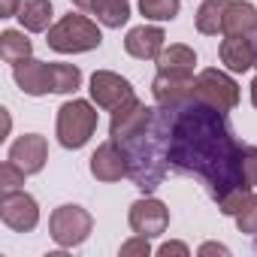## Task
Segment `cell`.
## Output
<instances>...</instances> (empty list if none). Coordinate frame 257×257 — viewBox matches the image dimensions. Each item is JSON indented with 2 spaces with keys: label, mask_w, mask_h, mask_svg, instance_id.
<instances>
[{
  "label": "cell",
  "mask_w": 257,
  "mask_h": 257,
  "mask_svg": "<svg viewBox=\"0 0 257 257\" xmlns=\"http://www.w3.org/2000/svg\"><path fill=\"white\" fill-rule=\"evenodd\" d=\"M158 115L167 164L185 176H197L218 209L236 218L251 197V185L245 179V146L233 140L227 112L191 97L179 106H158Z\"/></svg>",
  "instance_id": "6da1fadb"
},
{
  "label": "cell",
  "mask_w": 257,
  "mask_h": 257,
  "mask_svg": "<svg viewBox=\"0 0 257 257\" xmlns=\"http://www.w3.org/2000/svg\"><path fill=\"white\" fill-rule=\"evenodd\" d=\"M121 146L127 152V161H131V179H134V185L143 194H152L164 182V176L170 170L167 152H164V124H161L158 109H155V118H152V124L146 127V131L137 134L134 140L121 143Z\"/></svg>",
  "instance_id": "7a4b0ae2"
},
{
  "label": "cell",
  "mask_w": 257,
  "mask_h": 257,
  "mask_svg": "<svg viewBox=\"0 0 257 257\" xmlns=\"http://www.w3.org/2000/svg\"><path fill=\"white\" fill-rule=\"evenodd\" d=\"M49 49L61 52V55H79V52H91L100 49L103 34L97 28V22L85 19V16H64L58 25L49 28Z\"/></svg>",
  "instance_id": "3957f363"
},
{
  "label": "cell",
  "mask_w": 257,
  "mask_h": 257,
  "mask_svg": "<svg viewBox=\"0 0 257 257\" xmlns=\"http://www.w3.org/2000/svg\"><path fill=\"white\" fill-rule=\"evenodd\" d=\"M58 143L64 149H82L97 131V109L88 100H67L58 109Z\"/></svg>",
  "instance_id": "277c9868"
},
{
  "label": "cell",
  "mask_w": 257,
  "mask_h": 257,
  "mask_svg": "<svg viewBox=\"0 0 257 257\" xmlns=\"http://www.w3.org/2000/svg\"><path fill=\"white\" fill-rule=\"evenodd\" d=\"M91 230H94L91 212L82 209V206H73V203L58 206V209L52 212V218H49V233H52V239H55L61 248H76V245H82V242L91 236Z\"/></svg>",
  "instance_id": "5b68a950"
},
{
  "label": "cell",
  "mask_w": 257,
  "mask_h": 257,
  "mask_svg": "<svg viewBox=\"0 0 257 257\" xmlns=\"http://www.w3.org/2000/svg\"><path fill=\"white\" fill-rule=\"evenodd\" d=\"M194 97L203 100V103H209V106H215V109H221V112H230L239 103V85L224 70H200L197 73V91H194Z\"/></svg>",
  "instance_id": "8992f818"
},
{
  "label": "cell",
  "mask_w": 257,
  "mask_h": 257,
  "mask_svg": "<svg viewBox=\"0 0 257 257\" xmlns=\"http://www.w3.org/2000/svg\"><path fill=\"white\" fill-rule=\"evenodd\" d=\"M0 221L16 233H31L40 224V206L28 191H4L0 194Z\"/></svg>",
  "instance_id": "52a82bcc"
},
{
  "label": "cell",
  "mask_w": 257,
  "mask_h": 257,
  "mask_svg": "<svg viewBox=\"0 0 257 257\" xmlns=\"http://www.w3.org/2000/svg\"><path fill=\"white\" fill-rule=\"evenodd\" d=\"M152 118H155V109L134 97V100H127L124 106L112 109L109 137H112L115 143H127V140H134L137 134H143L146 127L152 124Z\"/></svg>",
  "instance_id": "ba28073f"
},
{
  "label": "cell",
  "mask_w": 257,
  "mask_h": 257,
  "mask_svg": "<svg viewBox=\"0 0 257 257\" xmlns=\"http://www.w3.org/2000/svg\"><path fill=\"white\" fill-rule=\"evenodd\" d=\"M127 224H131L134 233L155 239V236L167 233V227H170V209L161 200H155V197L146 194L143 200H137L131 206V212H127Z\"/></svg>",
  "instance_id": "9c48e42d"
},
{
  "label": "cell",
  "mask_w": 257,
  "mask_h": 257,
  "mask_svg": "<svg viewBox=\"0 0 257 257\" xmlns=\"http://www.w3.org/2000/svg\"><path fill=\"white\" fill-rule=\"evenodd\" d=\"M91 100L100 106V109H118L124 106L127 100H134V85L127 82L124 76L112 73V70H97L91 76Z\"/></svg>",
  "instance_id": "30bf717a"
},
{
  "label": "cell",
  "mask_w": 257,
  "mask_h": 257,
  "mask_svg": "<svg viewBox=\"0 0 257 257\" xmlns=\"http://www.w3.org/2000/svg\"><path fill=\"white\" fill-rule=\"evenodd\" d=\"M91 176L97 182H121L124 176H131V161L121 143H103L91 155Z\"/></svg>",
  "instance_id": "8fae6325"
},
{
  "label": "cell",
  "mask_w": 257,
  "mask_h": 257,
  "mask_svg": "<svg viewBox=\"0 0 257 257\" xmlns=\"http://www.w3.org/2000/svg\"><path fill=\"white\" fill-rule=\"evenodd\" d=\"M197 91V76L194 73H161L152 82V94L158 106H179L185 100H191Z\"/></svg>",
  "instance_id": "7c38bea8"
},
{
  "label": "cell",
  "mask_w": 257,
  "mask_h": 257,
  "mask_svg": "<svg viewBox=\"0 0 257 257\" xmlns=\"http://www.w3.org/2000/svg\"><path fill=\"white\" fill-rule=\"evenodd\" d=\"M13 79L16 85L31 94V97H43L52 94V64L37 61V58H25L19 64H13Z\"/></svg>",
  "instance_id": "4fadbf2b"
},
{
  "label": "cell",
  "mask_w": 257,
  "mask_h": 257,
  "mask_svg": "<svg viewBox=\"0 0 257 257\" xmlns=\"http://www.w3.org/2000/svg\"><path fill=\"white\" fill-rule=\"evenodd\" d=\"M10 161L19 164L28 176L40 173V170L46 167V161H49V143H46V137H40V134H25V137H19V140L13 143V149H10Z\"/></svg>",
  "instance_id": "5bb4252c"
},
{
  "label": "cell",
  "mask_w": 257,
  "mask_h": 257,
  "mask_svg": "<svg viewBox=\"0 0 257 257\" xmlns=\"http://www.w3.org/2000/svg\"><path fill=\"white\" fill-rule=\"evenodd\" d=\"M164 40L167 34L155 25H140V28H131L124 37V52L131 58H140V61H158V55L164 52Z\"/></svg>",
  "instance_id": "9a60e30c"
},
{
  "label": "cell",
  "mask_w": 257,
  "mask_h": 257,
  "mask_svg": "<svg viewBox=\"0 0 257 257\" xmlns=\"http://www.w3.org/2000/svg\"><path fill=\"white\" fill-rule=\"evenodd\" d=\"M218 55L230 73H248L257 64V43L251 37H224Z\"/></svg>",
  "instance_id": "2e32d148"
},
{
  "label": "cell",
  "mask_w": 257,
  "mask_h": 257,
  "mask_svg": "<svg viewBox=\"0 0 257 257\" xmlns=\"http://www.w3.org/2000/svg\"><path fill=\"white\" fill-rule=\"evenodd\" d=\"M221 31L227 37H251L257 31V7L248 0H230Z\"/></svg>",
  "instance_id": "e0dca14e"
},
{
  "label": "cell",
  "mask_w": 257,
  "mask_h": 257,
  "mask_svg": "<svg viewBox=\"0 0 257 257\" xmlns=\"http://www.w3.org/2000/svg\"><path fill=\"white\" fill-rule=\"evenodd\" d=\"M16 19H19L22 28L31 31V34L49 31V25H52V0H22Z\"/></svg>",
  "instance_id": "ac0fdd59"
},
{
  "label": "cell",
  "mask_w": 257,
  "mask_h": 257,
  "mask_svg": "<svg viewBox=\"0 0 257 257\" xmlns=\"http://www.w3.org/2000/svg\"><path fill=\"white\" fill-rule=\"evenodd\" d=\"M158 70L161 73H194L197 70V55L191 46L176 43V46H164V52L158 55Z\"/></svg>",
  "instance_id": "d6986e66"
},
{
  "label": "cell",
  "mask_w": 257,
  "mask_h": 257,
  "mask_svg": "<svg viewBox=\"0 0 257 257\" xmlns=\"http://www.w3.org/2000/svg\"><path fill=\"white\" fill-rule=\"evenodd\" d=\"M230 7V0H203L200 10H197V31L206 34V37H215L224 25V13Z\"/></svg>",
  "instance_id": "ffe728a7"
},
{
  "label": "cell",
  "mask_w": 257,
  "mask_h": 257,
  "mask_svg": "<svg viewBox=\"0 0 257 257\" xmlns=\"http://www.w3.org/2000/svg\"><path fill=\"white\" fill-rule=\"evenodd\" d=\"M0 58L7 64H19L25 58H34V43L25 37V31H4L0 34Z\"/></svg>",
  "instance_id": "44dd1931"
},
{
  "label": "cell",
  "mask_w": 257,
  "mask_h": 257,
  "mask_svg": "<svg viewBox=\"0 0 257 257\" xmlns=\"http://www.w3.org/2000/svg\"><path fill=\"white\" fill-rule=\"evenodd\" d=\"M91 13L103 28H121L131 19V0H94Z\"/></svg>",
  "instance_id": "7402d4cb"
},
{
  "label": "cell",
  "mask_w": 257,
  "mask_h": 257,
  "mask_svg": "<svg viewBox=\"0 0 257 257\" xmlns=\"http://www.w3.org/2000/svg\"><path fill=\"white\" fill-rule=\"evenodd\" d=\"M82 85V70L73 64H52V94H76Z\"/></svg>",
  "instance_id": "603a6c76"
},
{
  "label": "cell",
  "mask_w": 257,
  "mask_h": 257,
  "mask_svg": "<svg viewBox=\"0 0 257 257\" xmlns=\"http://www.w3.org/2000/svg\"><path fill=\"white\" fill-rule=\"evenodd\" d=\"M140 13L152 22H173L179 16V0H140Z\"/></svg>",
  "instance_id": "cb8c5ba5"
},
{
  "label": "cell",
  "mask_w": 257,
  "mask_h": 257,
  "mask_svg": "<svg viewBox=\"0 0 257 257\" xmlns=\"http://www.w3.org/2000/svg\"><path fill=\"white\" fill-rule=\"evenodd\" d=\"M236 227H239V233L257 236V194H251V197L245 200V206L239 209V215H236Z\"/></svg>",
  "instance_id": "d4e9b609"
},
{
  "label": "cell",
  "mask_w": 257,
  "mask_h": 257,
  "mask_svg": "<svg viewBox=\"0 0 257 257\" xmlns=\"http://www.w3.org/2000/svg\"><path fill=\"white\" fill-rule=\"evenodd\" d=\"M25 179H28V173H25L19 164H13V161H7L4 167H0V188H4V191H16V188H22Z\"/></svg>",
  "instance_id": "484cf974"
},
{
  "label": "cell",
  "mask_w": 257,
  "mask_h": 257,
  "mask_svg": "<svg viewBox=\"0 0 257 257\" xmlns=\"http://www.w3.org/2000/svg\"><path fill=\"white\" fill-rule=\"evenodd\" d=\"M152 254V245H149V236H134V239H127L121 245V257H149Z\"/></svg>",
  "instance_id": "4316f807"
},
{
  "label": "cell",
  "mask_w": 257,
  "mask_h": 257,
  "mask_svg": "<svg viewBox=\"0 0 257 257\" xmlns=\"http://www.w3.org/2000/svg\"><path fill=\"white\" fill-rule=\"evenodd\" d=\"M245 179L251 188H257V146H245Z\"/></svg>",
  "instance_id": "83f0119b"
},
{
  "label": "cell",
  "mask_w": 257,
  "mask_h": 257,
  "mask_svg": "<svg viewBox=\"0 0 257 257\" xmlns=\"http://www.w3.org/2000/svg\"><path fill=\"white\" fill-rule=\"evenodd\" d=\"M158 254H161V257H170V254H179V257H188L191 251H188V245H182V242H164V245L158 248Z\"/></svg>",
  "instance_id": "f1b7e54d"
},
{
  "label": "cell",
  "mask_w": 257,
  "mask_h": 257,
  "mask_svg": "<svg viewBox=\"0 0 257 257\" xmlns=\"http://www.w3.org/2000/svg\"><path fill=\"white\" fill-rule=\"evenodd\" d=\"M22 7V0H0V19H13Z\"/></svg>",
  "instance_id": "f546056e"
},
{
  "label": "cell",
  "mask_w": 257,
  "mask_h": 257,
  "mask_svg": "<svg viewBox=\"0 0 257 257\" xmlns=\"http://www.w3.org/2000/svg\"><path fill=\"white\" fill-rule=\"evenodd\" d=\"M200 254H230V248L218 245V242H206V245H200Z\"/></svg>",
  "instance_id": "4dcf8cb0"
},
{
  "label": "cell",
  "mask_w": 257,
  "mask_h": 257,
  "mask_svg": "<svg viewBox=\"0 0 257 257\" xmlns=\"http://www.w3.org/2000/svg\"><path fill=\"white\" fill-rule=\"evenodd\" d=\"M10 124H13V121H10V112L4 109V137H0V140H7V134H10Z\"/></svg>",
  "instance_id": "1f68e13d"
},
{
  "label": "cell",
  "mask_w": 257,
  "mask_h": 257,
  "mask_svg": "<svg viewBox=\"0 0 257 257\" xmlns=\"http://www.w3.org/2000/svg\"><path fill=\"white\" fill-rule=\"evenodd\" d=\"M73 4H76L79 10H91V7H94V0H73Z\"/></svg>",
  "instance_id": "d6a6232c"
},
{
  "label": "cell",
  "mask_w": 257,
  "mask_h": 257,
  "mask_svg": "<svg viewBox=\"0 0 257 257\" xmlns=\"http://www.w3.org/2000/svg\"><path fill=\"white\" fill-rule=\"evenodd\" d=\"M251 103L257 106V76H254V82H251Z\"/></svg>",
  "instance_id": "836d02e7"
}]
</instances>
